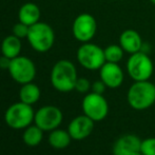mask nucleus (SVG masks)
<instances>
[{"instance_id": "4468645a", "label": "nucleus", "mask_w": 155, "mask_h": 155, "mask_svg": "<svg viewBox=\"0 0 155 155\" xmlns=\"http://www.w3.org/2000/svg\"><path fill=\"white\" fill-rule=\"evenodd\" d=\"M119 45L123 48L124 53L132 55L141 51L143 42L138 32L132 29H128L124 30L119 36Z\"/></svg>"}, {"instance_id": "2eb2a0df", "label": "nucleus", "mask_w": 155, "mask_h": 155, "mask_svg": "<svg viewBox=\"0 0 155 155\" xmlns=\"http://www.w3.org/2000/svg\"><path fill=\"white\" fill-rule=\"evenodd\" d=\"M40 16H41V12L39 6L35 3H32V2H27L23 5H21V8H19V12H18L19 21L29 25V27L39 22Z\"/></svg>"}, {"instance_id": "4be33fe9", "label": "nucleus", "mask_w": 155, "mask_h": 155, "mask_svg": "<svg viewBox=\"0 0 155 155\" xmlns=\"http://www.w3.org/2000/svg\"><path fill=\"white\" fill-rule=\"evenodd\" d=\"M29 30H30V27L22 22H17L16 25H14L13 27V35H15L16 37L20 39H23V38H27L28 37V34H29Z\"/></svg>"}, {"instance_id": "aec40b11", "label": "nucleus", "mask_w": 155, "mask_h": 155, "mask_svg": "<svg viewBox=\"0 0 155 155\" xmlns=\"http://www.w3.org/2000/svg\"><path fill=\"white\" fill-rule=\"evenodd\" d=\"M104 57H106L107 62H114V63H119L121 61V59L124 58V51L123 48L120 47V45H110L104 49Z\"/></svg>"}, {"instance_id": "7ed1b4c3", "label": "nucleus", "mask_w": 155, "mask_h": 155, "mask_svg": "<svg viewBox=\"0 0 155 155\" xmlns=\"http://www.w3.org/2000/svg\"><path fill=\"white\" fill-rule=\"evenodd\" d=\"M27 39L34 51L38 53H45L49 52L54 45L55 33L50 25L39 21L30 27Z\"/></svg>"}, {"instance_id": "f8f14e48", "label": "nucleus", "mask_w": 155, "mask_h": 155, "mask_svg": "<svg viewBox=\"0 0 155 155\" xmlns=\"http://www.w3.org/2000/svg\"><path fill=\"white\" fill-rule=\"evenodd\" d=\"M94 123L95 121L84 114L75 117L68 127V131H69L72 139L82 140L90 136L91 133L93 132Z\"/></svg>"}, {"instance_id": "a211bd4d", "label": "nucleus", "mask_w": 155, "mask_h": 155, "mask_svg": "<svg viewBox=\"0 0 155 155\" xmlns=\"http://www.w3.org/2000/svg\"><path fill=\"white\" fill-rule=\"evenodd\" d=\"M71 140L72 137L69 131L61 130V129H55L51 131L49 135V143L51 145V147L57 150L65 149L70 145Z\"/></svg>"}, {"instance_id": "9b49d317", "label": "nucleus", "mask_w": 155, "mask_h": 155, "mask_svg": "<svg viewBox=\"0 0 155 155\" xmlns=\"http://www.w3.org/2000/svg\"><path fill=\"white\" fill-rule=\"evenodd\" d=\"M99 77L107 86V88L117 89L123 84L124 74L118 63L106 61V63L99 69Z\"/></svg>"}, {"instance_id": "39448f33", "label": "nucleus", "mask_w": 155, "mask_h": 155, "mask_svg": "<svg viewBox=\"0 0 155 155\" xmlns=\"http://www.w3.org/2000/svg\"><path fill=\"white\" fill-rule=\"evenodd\" d=\"M34 117L35 112L31 104L19 101L8 107L4 114V120L12 129L20 130L31 126Z\"/></svg>"}, {"instance_id": "b1692460", "label": "nucleus", "mask_w": 155, "mask_h": 155, "mask_svg": "<svg viewBox=\"0 0 155 155\" xmlns=\"http://www.w3.org/2000/svg\"><path fill=\"white\" fill-rule=\"evenodd\" d=\"M106 89H107V86L104 84V81H102L101 79L94 81L92 84V87H91L92 92L97 93V94H104V91H106Z\"/></svg>"}, {"instance_id": "412c9836", "label": "nucleus", "mask_w": 155, "mask_h": 155, "mask_svg": "<svg viewBox=\"0 0 155 155\" xmlns=\"http://www.w3.org/2000/svg\"><path fill=\"white\" fill-rule=\"evenodd\" d=\"M140 152L143 155H155V138L150 137L141 140Z\"/></svg>"}, {"instance_id": "f03ea898", "label": "nucleus", "mask_w": 155, "mask_h": 155, "mask_svg": "<svg viewBox=\"0 0 155 155\" xmlns=\"http://www.w3.org/2000/svg\"><path fill=\"white\" fill-rule=\"evenodd\" d=\"M127 98L134 110H146L155 102V84L149 80L135 81L129 89Z\"/></svg>"}, {"instance_id": "5701e85b", "label": "nucleus", "mask_w": 155, "mask_h": 155, "mask_svg": "<svg viewBox=\"0 0 155 155\" xmlns=\"http://www.w3.org/2000/svg\"><path fill=\"white\" fill-rule=\"evenodd\" d=\"M91 87H92V84L89 79L84 77H78L75 84V90L79 93H88L91 90Z\"/></svg>"}, {"instance_id": "0eeeda50", "label": "nucleus", "mask_w": 155, "mask_h": 155, "mask_svg": "<svg viewBox=\"0 0 155 155\" xmlns=\"http://www.w3.org/2000/svg\"><path fill=\"white\" fill-rule=\"evenodd\" d=\"M8 73L13 80L20 84L32 82L36 76L35 63L27 56H17L11 60Z\"/></svg>"}, {"instance_id": "f257e3e1", "label": "nucleus", "mask_w": 155, "mask_h": 155, "mask_svg": "<svg viewBox=\"0 0 155 155\" xmlns=\"http://www.w3.org/2000/svg\"><path fill=\"white\" fill-rule=\"evenodd\" d=\"M77 70L72 61L68 59L58 60L51 71V84L55 90L68 93L75 90L77 81Z\"/></svg>"}, {"instance_id": "1a4fd4ad", "label": "nucleus", "mask_w": 155, "mask_h": 155, "mask_svg": "<svg viewBox=\"0 0 155 155\" xmlns=\"http://www.w3.org/2000/svg\"><path fill=\"white\" fill-rule=\"evenodd\" d=\"M97 32V21L89 13L79 14L73 21L72 33L74 38L81 43L90 42Z\"/></svg>"}, {"instance_id": "dca6fc26", "label": "nucleus", "mask_w": 155, "mask_h": 155, "mask_svg": "<svg viewBox=\"0 0 155 155\" xmlns=\"http://www.w3.org/2000/svg\"><path fill=\"white\" fill-rule=\"evenodd\" d=\"M21 49H22L21 39L13 34L6 36L1 42V54L10 59L20 55Z\"/></svg>"}, {"instance_id": "6ab92c4d", "label": "nucleus", "mask_w": 155, "mask_h": 155, "mask_svg": "<svg viewBox=\"0 0 155 155\" xmlns=\"http://www.w3.org/2000/svg\"><path fill=\"white\" fill-rule=\"evenodd\" d=\"M43 138V131L38 126H29L25 128V132L22 134V139L25 145L30 147L38 146Z\"/></svg>"}, {"instance_id": "393cba45", "label": "nucleus", "mask_w": 155, "mask_h": 155, "mask_svg": "<svg viewBox=\"0 0 155 155\" xmlns=\"http://www.w3.org/2000/svg\"><path fill=\"white\" fill-rule=\"evenodd\" d=\"M11 60L12 59H10V58L1 55V57H0V69L1 70H8L10 64H11Z\"/></svg>"}, {"instance_id": "6e6552de", "label": "nucleus", "mask_w": 155, "mask_h": 155, "mask_svg": "<svg viewBox=\"0 0 155 155\" xmlns=\"http://www.w3.org/2000/svg\"><path fill=\"white\" fill-rule=\"evenodd\" d=\"M84 114L94 121H100L107 117L109 113V104L102 94L88 93L82 99Z\"/></svg>"}, {"instance_id": "a878e982", "label": "nucleus", "mask_w": 155, "mask_h": 155, "mask_svg": "<svg viewBox=\"0 0 155 155\" xmlns=\"http://www.w3.org/2000/svg\"><path fill=\"white\" fill-rule=\"evenodd\" d=\"M133 155H143V154L141 153L140 151H139V152H136V153H135V154H133Z\"/></svg>"}, {"instance_id": "9d476101", "label": "nucleus", "mask_w": 155, "mask_h": 155, "mask_svg": "<svg viewBox=\"0 0 155 155\" xmlns=\"http://www.w3.org/2000/svg\"><path fill=\"white\" fill-rule=\"evenodd\" d=\"M62 112L55 106H45L35 113L34 123L42 131H53L62 121Z\"/></svg>"}, {"instance_id": "bb28decb", "label": "nucleus", "mask_w": 155, "mask_h": 155, "mask_svg": "<svg viewBox=\"0 0 155 155\" xmlns=\"http://www.w3.org/2000/svg\"><path fill=\"white\" fill-rule=\"evenodd\" d=\"M150 2H151L152 4H154V5H155V0H150Z\"/></svg>"}, {"instance_id": "20e7f679", "label": "nucleus", "mask_w": 155, "mask_h": 155, "mask_svg": "<svg viewBox=\"0 0 155 155\" xmlns=\"http://www.w3.org/2000/svg\"><path fill=\"white\" fill-rule=\"evenodd\" d=\"M127 72L134 81L149 80L154 72V64L148 53L139 51L130 55L127 61Z\"/></svg>"}, {"instance_id": "ddd939ff", "label": "nucleus", "mask_w": 155, "mask_h": 155, "mask_svg": "<svg viewBox=\"0 0 155 155\" xmlns=\"http://www.w3.org/2000/svg\"><path fill=\"white\" fill-rule=\"evenodd\" d=\"M141 140L139 137L133 134L120 136L113 146L114 155H133L140 151Z\"/></svg>"}, {"instance_id": "423d86ee", "label": "nucleus", "mask_w": 155, "mask_h": 155, "mask_svg": "<svg viewBox=\"0 0 155 155\" xmlns=\"http://www.w3.org/2000/svg\"><path fill=\"white\" fill-rule=\"evenodd\" d=\"M79 64L89 71L99 70L106 63L104 49L92 42H84L78 48L76 53Z\"/></svg>"}, {"instance_id": "f3484780", "label": "nucleus", "mask_w": 155, "mask_h": 155, "mask_svg": "<svg viewBox=\"0 0 155 155\" xmlns=\"http://www.w3.org/2000/svg\"><path fill=\"white\" fill-rule=\"evenodd\" d=\"M41 96V91L37 84L33 82H28V84H22L19 91V99L20 101L25 102L28 104H34L39 100Z\"/></svg>"}]
</instances>
